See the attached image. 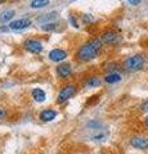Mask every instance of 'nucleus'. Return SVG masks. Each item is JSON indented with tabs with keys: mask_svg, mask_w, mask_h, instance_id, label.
I'll return each instance as SVG.
<instances>
[{
	"mask_svg": "<svg viewBox=\"0 0 148 154\" xmlns=\"http://www.w3.org/2000/svg\"><path fill=\"white\" fill-rule=\"evenodd\" d=\"M49 59L52 62H54V63H59V62H63L66 58L68 57V53L63 50V49H59V48H57V49H53V50H50L49 53Z\"/></svg>",
	"mask_w": 148,
	"mask_h": 154,
	"instance_id": "obj_7",
	"label": "nucleus"
},
{
	"mask_svg": "<svg viewBox=\"0 0 148 154\" xmlns=\"http://www.w3.org/2000/svg\"><path fill=\"white\" fill-rule=\"evenodd\" d=\"M14 14H16V12L14 11H5V12H3L2 14H0V22L2 23H5V22H9L11 19L14 17Z\"/></svg>",
	"mask_w": 148,
	"mask_h": 154,
	"instance_id": "obj_16",
	"label": "nucleus"
},
{
	"mask_svg": "<svg viewBox=\"0 0 148 154\" xmlns=\"http://www.w3.org/2000/svg\"><path fill=\"white\" fill-rule=\"evenodd\" d=\"M68 23L72 27H75V28H79L80 26H79V21L77 19H76V17L75 16H72V14H70L68 16Z\"/></svg>",
	"mask_w": 148,
	"mask_h": 154,
	"instance_id": "obj_19",
	"label": "nucleus"
},
{
	"mask_svg": "<svg viewBox=\"0 0 148 154\" xmlns=\"http://www.w3.org/2000/svg\"><path fill=\"white\" fill-rule=\"evenodd\" d=\"M122 80V77L120 73H117V72H109V73L106 75V77H104V81H106L107 84H117L120 82V81Z\"/></svg>",
	"mask_w": 148,
	"mask_h": 154,
	"instance_id": "obj_12",
	"label": "nucleus"
},
{
	"mask_svg": "<svg viewBox=\"0 0 148 154\" xmlns=\"http://www.w3.org/2000/svg\"><path fill=\"white\" fill-rule=\"evenodd\" d=\"M23 46H25V49L27 51L32 53V54H40L43 51V49H44L41 41L36 40V38H27L25 41V44H23Z\"/></svg>",
	"mask_w": 148,
	"mask_h": 154,
	"instance_id": "obj_4",
	"label": "nucleus"
},
{
	"mask_svg": "<svg viewBox=\"0 0 148 154\" xmlns=\"http://www.w3.org/2000/svg\"><path fill=\"white\" fill-rule=\"evenodd\" d=\"M144 57L140 55V54H134V55H130L128 57L125 62H124V68H125L128 72H137V71H140L143 67H144Z\"/></svg>",
	"mask_w": 148,
	"mask_h": 154,
	"instance_id": "obj_2",
	"label": "nucleus"
},
{
	"mask_svg": "<svg viewBox=\"0 0 148 154\" xmlns=\"http://www.w3.org/2000/svg\"><path fill=\"white\" fill-rule=\"evenodd\" d=\"M101 40H102V42H106V44L116 45L121 41V36H120V33H117L116 31L107 30L101 35Z\"/></svg>",
	"mask_w": 148,
	"mask_h": 154,
	"instance_id": "obj_3",
	"label": "nucleus"
},
{
	"mask_svg": "<svg viewBox=\"0 0 148 154\" xmlns=\"http://www.w3.org/2000/svg\"><path fill=\"white\" fill-rule=\"evenodd\" d=\"M142 110H148V100L142 104Z\"/></svg>",
	"mask_w": 148,
	"mask_h": 154,
	"instance_id": "obj_22",
	"label": "nucleus"
},
{
	"mask_svg": "<svg viewBox=\"0 0 148 154\" xmlns=\"http://www.w3.org/2000/svg\"><path fill=\"white\" fill-rule=\"evenodd\" d=\"M50 0H31L30 3V7L32 9H41V8H45L46 5H49Z\"/></svg>",
	"mask_w": 148,
	"mask_h": 154,
	"instance_id": "obj_14",
	"label": "nucleus"
},
{
	"mask_svg": "<svg viewBox=\"0 0 148 154\" xmlns=\"http://www.w3.org/2000/svg\"><path fill=\"white\" fill-rule=\"evenodd\" d=\"M129 3L131 4V5H139V4L142 3V0H128Z\"/></svg>",
	"mask_w": 148,
	"mask_h": 154,
	"instance_id": "obj_21",
	"label": "nucleus"
},
{
	"mask_svg": "<svg viewBox=\"0 0 148 154\" xmlns=\"http://www.w3.org/2000/svg\"><path fill=\"white\" fill-rule=\"evenodd\" d=\"M144 125H146V127L148 128V116L146 117V119H144Z\"/></svg>",
	"mask_w": 148,
	"mask_h": 154,
	"instance_id": "obj_23",
	"label": "nucleus"
},
{
	"mask_svg": "<svg viewBox=\"0 0 148 154\" xmlns=\"http://www.w3.org/2000/svg\"><path fill=\"white\" fill-rule=\"evenodd\" d=\"M57 117V112L53 109H45L40 113V119L43 122H50Z\"/></svg>",
	"mask_w": 148,
	"mask_h": 154,
	"instance_id": "obj_11",
	"label": "nucleus"
},
{
	"mask_svg": "<svg viewBox=\"0 0 148 154\" xmlns=\"http://www.w3.org/2000/svg\"><path fill=\"white\" fill-rule=\"evenodd\" d=\"M76 94V88L74 85H67V86H65L63 89L61 90V93L58 94V98H57V103H65V102H67V100L70 98H72V96Z\"/></svg>",
	"mask_w": 148,
	"mask_h": 154,
	"instance_id": "obj_5",
	"label": "nucleus"
},
{
	"mask_svg": "<svg viewBox=\"0 0 148 154\" xmlns=\"http://www.w3.org/2000/svg\"><path fill=\"white\" fill-rule=\"evenodd\" d=\"M108 137V131L106 128H102V127H99L97 130H94V134L92 135V139L94 141H104Z\"/></svg>",
	"mask_w": 148,
	"mask_h": 154,
	"instance_id": "obj_10",
	"label": "nucleus"
},
{
	"mask_svg": "<svg viewBox=\"0 0 148 154\" xmlns=\"http://www.w3.org/2000/svg\"><path fill=\"white\" fill-rule=\"evenodd\" d=\"M71 73H72V66L70 63H62L57 67V75L61 79H67Z\"/></svg>",
	"mask_w": 148,
	"mask_h": 154,
	"instance_id": "obj_9",
	"label": "nucleus"
},
{
	"mask_svg": "<svg viewBox=\"0 0 148 154\" xmlns=\"http://www.w3.org/2000/svg\"><path fill=\"white\" fill-rule=\"evenodd\" d=\"M130 145L139 150H147L148 149V139L144 136H134L130 139Z\"/></svg>",
	"mask_w": 148,
	"mask_h": 154,
	"instance_id": "obj_8",
	"label": "nucleus"
},
{
	"mask_svg": "<svg viewBox=\"0 0 148 154\" xmlns=\"http://www.w3.org/2000/svg\"><path fill=\"white\" fill-rule=\"evenodd\" d=\"M85 86L87 88H98V86H101V79L97 76L89 77L87 80V82H85Z\"/></svg>",
	"mask_w": 148,
	"mask_h": 154,
	"instance_id": "obj_15",
	"label": "nucleus"
},
{
	"mask_svg": "<svg viewBox=\"0 0 148 154\" xmlns=\"http://www.w3.org/2000/svg\"><path fill=\"white\" fill-rule=\"evenodd\" d=\"M102 48H103V42L101 38H93V40L87 41L79 48L77 51H76V57L83 62L94 60L95 58H98Z\"/></svg>",
	"mask_w": 148,
	"mask_h": 154,
	"instance_id": "obj_1",
	"label": "nucleus"
},
{
	"mask_svg": "<svg viewBox=\"0 0 148 154\" xmlns=\"http://www.w3.org/2000/svg\"><path fill=\"white\" fill-rule=\"evenodd\" d=\"M5 116H7V112H5V109H3L2 107H0V119L5 118Z\"/></svg>",
	"mask_w": 148,
	"mask_h": 154,
	"instance_id": "obj_20",
	"label": "nucleus"
},
{
	"mask_svg": "<svg viewBox=\"0 0 148 154\" xmlns=\"http://www.w3.org/2000/svg\"><path fill=\"white\" fill-rule=\"evenodd\" d=\"M31 26V19L30 18H21V19H16L9 23V28L13 31H22L26 30Z\"/></svg>",
	"mask_w": 148,
	"mask_h": 154,
	"instance_id": "obj_6",
	"label": "nucleus"
},
{
	"mask_svg": "<svg viewBox=\"0 0 148 154\" xmlns=\"http://www.w3.org/2000/svg\"><path fill=\"white\" fill-rule=\"evenodd\" d=\"M81 19H83L84 25H92V23L95 21L92 14H83V16H81Z\"/></svg>",
	"mask_w": 148,
	"mask_h": 154,
	"instance_id": "obj_17",
	"label": "nucleus"
},
{
	"mask_svg": "<svg viewBox=\"0 0 148 154\" xmlns=\"http://www.w3.org/2000/svg\"><path fill=\"white\" fill-rule=\"evenodd\" d=\"M55 28H57V23H54V22L44 23V25L41 26V30L43 31H54Z\"/></svg>",
	"mask_w": 148,
	"mask_h": 154,
	"instance_id": "obj_18",
	"label": "nucleus"
},
{
	"mask_svg": "<svg viewBox=\"0 0 148 154\" xmlns=\"http://www.w3.org/2000/svg\"><path fill=\"white\" fill-rule=\"evenodd\" d=\"M31 95H32V98H34L35 102H37V103H43V102H44V100L46 99L45 91L41 90V89H39V88H36V89L32 90Z\"/></svg>",
	"mask_w": 148,
	"mask_h": 154,
	"instance_id": "obj_13",
	"label": "nucleus"
}]
</instances>
